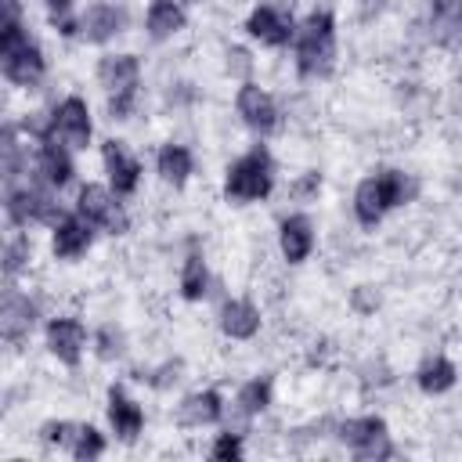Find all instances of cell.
<instances>
[{"mask_svg":"<svg viewBox=\"0 0 462 462\" xmlns=\"http://www.w3.org/2000/svg\"><path fill=\"white\" fill-rule=\"evenodd\" d=\"M29 170L36 173L32 180L36 184H43V188H51V191H65L69 184H76V173H79V166H76V152L72 148H65L61 141H54V137H40V141H29Z\"/></svg>","mask_w":462,"mask_h":462,"instance_id":"8fae6325","label":"cell"},{"mask_svg":"<svg viewBox=\"0 0 462 462\" xmlns=\"http://www.w3.org/2000/svg\"><path fill=\"white\" fill-rule=\"evenodd\" d=\"M206 455H209V458H217V462H238V458H245V430L220 426V430L213 433V440H209Z\"/></svg>","mask_w":462,"mask_h":462,"instance_id":"f1b7e54d","label":"cell"},{"mask_svg":"<svg viewBox=\"0 0 462 462\" xmlns=\"http://www.w3.org/2000/svg\"><path fill=\"white\" fill-rule=\"evenodd\" d=\"M318 195H321V173L314 170H303L285 184V199H292L296 206H310L318 202Z\"/></svg>","mask_w":462,"mask_h":462,"instance_id":"1f68e13d","label":"cell"},{"mask_svg":"<svg viewBox=\"0 0 462 462\" xmlns=\"http://www.w3.org/2000/svg\"><path fill=\"white\" fill-rule=\"evenodd\" d=\"M105 426H108V437L116 444H126V448L144 437L148 411H144V404L123 383H112L105 390Z\"/></svg>","mask_w":462,"mask_h":462,"instance_id":"7c38bea8","label":"cell"},{"mask_svg":"<svg viewBox=\"0 0 462 462\" xmlns=\"http://www.w3.org/2000/svg\"><path fill=\"white\" fill-rule=\"evenodd\" d=\"M126 32V11L119 0H90L76 7V40L90 47H108Z\"/></svg>","mask_w":462,"mask_h":462,"instance_id":"9a60e30c","label":"cell"},{"mask_svg":"<svg viewBox=\"0 0 462 462\" xmlns=\"http://www.w3.org/2000/svg\"><path fill=\"white\" fill-rule=\"evenodd\" d=\"M274 404V379L271 375H253V379H242L227 401V411L224 419H238L242 426H253L256 419H263Z\"/></svg>","mask_w":462,"mask_h":462,"instance_id":"ffe728a7","label":"cell"},{"mask_svg":"<svg viewBox=\"0 0 462 462\" xmlns=\"http://www.w3.org/2000/svg\"><path fill=\"white\" fill-rule=\"evenodd\" d=\"M278 191V159L274 152L256 141L245 152H238L220 177V195L231 206H260Z\"/></svg>","mask_w":462,"mask_h":462,"instance_id":"7a4b0ae2","label":"cell"},{"mask_svg":"<svg viewBox=\"0 0 462 462\" xmlns=\"http://www.w3.org/2000/svg\"><path fill=\"white\" fill-rule=\"evenodd\" d=\"M90 354L97 361H105V365L123 361L126 357V332L119 325H105V328L90 332Z\"/></svg>","mask_w":462,"mask_h":462,"instance_id":"83f0119b","label":"cell"},{"mask_svg":"<svg viewBox=\"0 0 462 462\" xmlns=\"http://www.w3.org/2000/svg\"><path fill=\"white\" fill-rule=\"evenodd\" d=\"M346 307H350V314H357V318H372V314L383 307V289H379L375 282H357V285L346 292Z\"/></svg>","mask_w":462,"mask_h":462,"instance_id":"f546056e","label":"cell"},{"mask_svg":"<svg viewBox=\"0 0 462 462\" xmlns=\"http://www.w3.org/2000/svg\"><path fill=\"white\" fill-rule=\"evenodd\" d=\"M47 137L61 141L76 155L94 148V108L83 94H65L47 112Z\"/></svg>","mask_w":462,"mask_h":462,"instance_id":"ba28073f","label":"cell"},{"mask_svg":"<svg viewBox=\"0 0 462 462\" xmlns=\"http://www.w3.org/2000/svg\"><path fill=\"white\" fill-rule=\"evenodd\" d=\"M332 437H336L350 455L368 458V462H372V458H390V455L397 451L386 419H383V415H372V411L339 419V422L332 426Z\"/></svg>","mask_w":462,"mask_h":462,"instance_id":"9c48e42d","label":"cell"},{"mask_svg":"<svg viewBox=\"0 0 462 462\" xmlns=\"http://www.w3.org/2000/svg\"><path fill=\"white\" fill-rule=\"evenodd\" d=\"M415 390L422 393V397H444V393H451L455 390V383H458V365H455V357L451 354H444V350H433V354H426L419 365H415Z\"/></svg>","mask_w":462,"mask_h":462,"instance_id":"603a6c76","label":"cell"},{"mask_svg":"<svg viewBox=\"0 0 462 462\" xmlns=\"http://www.w3.org/2000/svg\"><path fill=\"white\" fill-rule=\"evenodd\" d=\"M65 433H69V419H47V422L36 430L40 444H47V448H54V451L65 448Z\"/></svg>","mask_w":462,"mask_h":462,"instance_id":"d6a6232c","label":"cell"},{"mask_svg":"<svg viewBox=\"0 0 462 462\" xmlns=\"http://www.w3.org/2000/svg\"><path fill=\"white\" fill-rule=\"evenodd\" d=\"M72 213H79L97 235H126L130 231V209L126 199H119L105 180H79L76 184V199H72Z\"/></svg>","mask_w":462,"mask_h":462,"instance_id":"277c9868","label":"cell"},{"mask_svg":"<svg viewBox=\"0 0 462 462\" xmlns=\"http://www.w3.org/2000/svg\"><path fill=\"white\" fill-rule=\"evenodd\" d=\"M231 108H235V119L256 137V141H267L274 137L282 126H285V108L278 101V94L271 87H263L260 79H245L235 87V97H231Z\"/></svg>","mask_w":462,"mask_h":462,"instance_id":"5b68a950","label":"cell"},{"mask_svg":"<svg viewBox=\"0 0 462 462\" xmlns=\"http://www.w3.org/2000/svg\"><path fill=\"white\" fill-rule=\"evenodd\" d=\"M40 318V300L22 285V282H7L0 289V339H25L32 336Z\"/></svg>","mask_w":462,"mask_h":462,"instance_id":"e0dca14e","label":"cell"},{"mask_svg":"<svg viewBox=\"0 0 462 462\" xmlns=\"http://www.w3.org/2000/svg\"><path fill=\"white\" fill-rule=\"evenodd\" d=\"M224 411H227V397L217 386H199V390H188L173 404L170 419H173V426L180 433H199V430L220 426L224 422Z\"/></svg>","mask_w":462,"mask_h":462,"instance_id":"5bb4252c","label":"cell"},{"mask_svg":"<svg viewBox=\"0 0 462 462\" xmlns=\"http://www.w3.org/2000/svg\"><path fill=\"white\" fill-rule=\"evenodd\" d=\"M97 242V231L79 217V213H65L54 227H47V249H51V260L58 263H79Z\"/></svg>","mask_w":462,"mask_h":462,"instance_id":"ac0fdd59","label":"cell"},{"mask_svg":"<svg viewBox=\"0 0 462 462\" xmlns=\"http://www.w3.org/2000/svg\"><path fill=\"white\" fill-rule=\"evenodd\" d=\"M0 79L14 90H36L47 79V54L25 22L0 25Z\"/></svg>","mask_w":462,"mask_h":462,"instance_id":"3957f363","label":"cell"},{"mask_svg":"<svg viewBox=\"0 0 462 462\" xmlns=\"http://www.w3.org/2000/svg\"><path fill=\"white\" fill-rule=\"evenodd\" d=\"M191 25V11L180 0H148L141 11V29L152 43H173Z\"/></svg>","mask_w":462,"mask_h":462,"instance_id":"44dd1931","label":"cell"},{"mask_svg":"<svg viewBox=\"0 0 462 462\" xmlns=\"http://www.w3.org/2000/svg\"><path fill=\"white\" fill-rule=\"evenodd\" d=\"M224 72H227L235 83L253 79V72H256V58H253V51H249V47H242V43L224 47Z\"/></svg>","mask_w":462,"mask_h":462,"instance_id":"4dcf8cb0","label":"cell"},{"mask_svg":"<svg viewBox=\"0 0 462 462\" xmlns=\"http://www.w3.org/2000/svg\"><path fill=\"white\" fill-rule=\"evenodd\" d=\"M350 213H354V224L365 227V231H375L390 217V206H386V195H383L375 173H365L354 184V191H350Z\"/></svg>","mask_w":462,"mask_h":462,"instance_id":"cb8c5ba5","label":"cell"},{"mask_svg":"<svg viewBox=\"0 0 462 462\" xmlns=\"http://www.w3.org/2000/svg\"><path fill=\"white\" fill-rule=\"evenodd\" d=\"M155 177H159V184L162 188H170V191H184L191 180H195V152L184 144V141H162L159 148H155Z\"/></svg>","mask_w":462,"mask_h":462,"instance_id":"7402d4cb","label":"cell"},{"mask_svg":"<svg viewBox=\"0 0 462 462\" xmlns=\"http://www.w3.org/2000/svg\"><path fill=\"white\" fill-rule=\"evenodd\" d=\"M209 289H213V271H209L206 253L188 249L177 263V296L184 303H202V300H209Z\"/></svg>","mask_w":462,"mask_h":462,"instance_id":"d4e9b609","label":"cell"},{"mask_svg":"<svg viewBox=\"0 0 462 462\" xmlns=\"http://www.w3.org/2000/svg\"><path fill=\"white\" fill-rule=\"evenodd\" d=\"M245 40L263 51H285L296 29V14L289 0H256L242 18Z\"/></svg>","mask_w":462,"mask_h":462,"instance_id":"52a82bcc","label":"cell"},{"mask_svg":"<svg viewBox=\"0 0 462 462\" xmlns=\"http://www.w3.org/2000/svg\"><path fill=\"white\" fill-rule=\"evenodd\" d=\"M97 159H101V180L119 195V199H134L141 191L144 180V162L141 155L130 148L126 137H105L97 144Z\"/></svg>","mask_w":462,"mask_h":462,"instance_id":"30bf717a","label":"cell"},{"mask_svg":"<svg viewBox=\"0 0 462 462\" xmlns=\"http://www.w3.org/2000/svg\"><path fill=\"white\" fill-rule=\"evenodd\" d=\"M32 260H36V245H32L29 231L25 227H11L0 238V278L22 282L32 271Z\"/></svg>","mask_w":462,"mask_h":462,"instance_id":"484cf974","label":"cell"},{"mask_svg":"<svg viewBox=\"0 0 462 462\" xmlns=\"http://www.w3.org/2000/svg\"><path fill=\"white\" fill-rule=\"evenodd\" d=\"M180 4H184L188 11H202V7H209L213 0H180Z\"/></svg>","mask_w":462,"mask_h":462,"instance_id":"836d02e7","label":"cell"},{"mask_svg":"<svg viewBox=\"0 0 462 462\" xmlns=\"http://www.w3.org/2000/svg\"><path fill=\"white\" fill-rule=\"evenodd\" d=\"M274 249H278L285 267H303L307 260H314V253H318V224L310 220V213L292 209V213L278 217Z\"/></svg>","mask_w":462,"mask_h":462,"instance_id":"4fadbf2b","label":"cell"},{"mask_svg":"<svg viewBox=\"0 0 462 462\" xmlns=\"http://www.w3.org/2000/svg\"><path fill=\"white\" fill-rule=\"evenodd\" d=\"M43 350L61 368H79L90 354V328L72 310H54L43 321Z\"/></svg>","mask_w":462,"mask_h":462,"instance_id":"8992f818","label":"cell"},{"mask_svg":"<svg viewBox=\"0 0 462 462\" xmlns=\"http://www.w3.org/2000/svg\"><path fill=\"white\" fill-rule=\"evenodd\" d=\"M65 455L90 462L101 458L108 451V433H101V426H94L90 419H69V433H65Z\"/></svg>","mask_w":462,"mask_h":462,"instance_id":"4316f807","label":"cell"},{"mask_svg":"<svg viewBox=\"0 0 462 462\" xmlns=\"http://www.w3.org/2000/svg\"><path fill=\"white\" fill-rule=\"evenodd\" d=\"M217 332L227 343H253L263 332V310L249 296H224L217 303Z\"/></svg>","mask_w":462,"mask_h":462,"instance_id":"d6986e66","label":"cell"},{"mask_svg":"<svg viewBox=\"0 0 462 462\" xmlns=\"http://www.w3.org/2000/svg\"><path fill=\"white\" fill-rule=\"evenodd\" d=\"M336 14L328 7H310L296 18L292 40L285 51H292V69L300 79L318 83L328 79L339 65V36H336Z\"/></svg>","mask_w":462,"mask_h":462,"instance_id":"6da1fadb","label":"cell"},{"mask_svg":"<svg viewBox=\"0 0 462 462\" xmlns=\"http://www.w3.org/2000/svg\"><path fill=\"white\" fill-rule=\"evenodd\" d=\"M141 58L130 51H101L94 61V83L101 87L105 97H123V94H141Z\"/></svg>","mask_w":462,"mask_h":462,"instance_id":"2e32d148","label":"cell"}]
</instances>
